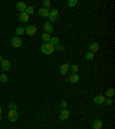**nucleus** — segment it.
I'll return each mask as SVG.
<instances>
[{"mask_svg":"<svg viewBox=\"0 0 115 129\" xmlns=\"http://www.w3.org/2000/svg\"><path fill=\"white\" fill-rule=\"evenodd\" d=\"M41 52L44 54H52L54 52V46L52 44H50V43H46V44H44L41 46Z\"/></svg>","mask_w":115,"mask_h":129,"instance_id":"obj_1","label":"nucleus"},{"mask_svg":"<svg viewBox=\"0 0 115 129\" xmlns=\"http://www.w3.org/2000/svg\"><path fill=\"white\" fill-rule=\"evenodd\" d=\"M17 119H18L17 112L13 111V110H9V112H8V120H9L11 122H16Z\"/></svg>","mask_w":115,"mask_h":129,"instance_id":"obj_2","label":"nucleus"},{"mask_svg":"<svg viewBox=\"0 0 115 129\" xmlns=\"http://www.w3.org/2000/svg\"><path fill=\"white\" fill-rule=\"evenodd\" d=\"M58 14H59V12H58V9H51L50 11V14H48V20H50V22H54V21H57L58 20Z\"/></svg>","mask_w":115,"mask_h":129,"instance_id":"obj_3","label":"nucleus"},{"mask_svg":"<svg viewBox=\"0 0 115 129\" xmlns=\"http://www.w3.org/2000/svg\"><path fill=\"white\" fill-rule=\"evenodd\" d=\"M24 30H25V34L29 35V36H34V34L37 32V28H36V25H32V24L28 25Z\"/></svg>","mask_w":115,"mask_h":129,"instance_id":"obj_4","label":"nucleus"},{"mask_svg":"<svg viewBox=\"0 0 115 129\" xmlns=\"http://www.w3.org/2000/svg\"><path fill=\"white\" fill-rule=\"evenodd\" d=\"M12 46H14V47H20L21 45H22V41H21V38L20 37H17V36H15V37H13L12 38Z\"/></svg>","mask_w":115,"mask_h":129,"instance_id":"obj_5","label":"nucleus"},{"mask_svg":"<svg viewBox=\"0 0 115 129\" xmlns=\"http://www.w3.org/2000/svg\"><path fill=\"white\" fill-rule=\"evenodd\" d=\"M69 68H70V64H63L61 66V68H60V74L61 75H66V74H68L69 71Z\"/></svg>","mask_w":115,"mask_h":129,"instance_id":"obj_6","label":"nucleus"},{"mask_svg":"<svg viewBox=\"0 0 115 129\" xmlns=\"http://www.w3.org/2000/svg\"><path fill=\"white\" fill-rule=\"evenodd\" d=\"M105 97H104L103 94H98V96H96L94 97V99H93V101H94V104H97V105H101V104H104L105 103Z\"/></svg>","mask_w":115,"mask_h":129,"instance_id":"obj_7","label":"nucleus"},{"mask_svg":"<svg viewBox=\"0 0 115 129\" xmlns=\"http://www.w3.org/2000/svg\"><path fill=\"white\" fill-rule=\"evenodd\" d=\"M18 20H20L21 22H23V23H27L29 21V15L25 12L20 13V14H18Z\"/></svg>","mask_w":115,"mask_h":129,"instance_id":"obj_8","label":"nucleus"},{"mask_svg":"<svg viewBox=\"0 0 115 129\" xmlns=\"http://www.w3.org/2000/svg\"><path fill=\"white\" fill-rule=\"evenodd\" d=\"M59 117H60V120H62V121L67 120V119L69 117V111H67L66 108H62V111L60 112V115H59Z\"/></svg>","mask_w":115,"mask_h":129,"instance_id":"obj_9","label":"nucleus"},{"mask_svg":"<svg viewBox=\"0 0 115 129\" xmlns=\"http://www.w3.org/2000/svg\"><path fill=\"white\" fill-rule=\"evenodd\" d=\"M38 14H39V16H41V18H47L48 14H50V9L43 7V8H40L39 11H38Z\"/></svg>","mask_w":115,"mask_h":129,"instance_id":"obj_10","label":"nucleus"},{"mask_svg":"<svg viewBox=\"0 0 115 129\" xmlns=\"http://www.w3.org/2000/svg\"><path fill=\"white\" fill-rule=\"evenodd\" d=\"M1 69L5 70V71L11 69V64H9L8 60H2V61H1Z\"/></svg>","mask_w":115,"mask_h":129,"instance_id":"obj_11","label":"nucleus"},{"mask_svg":"<svg viewBox=\"0 0 115 129\" xmlns=\"http://www.w3.org/2000/svg\"><path fill=\"white\" fill-rule=\"evenodd\" d=\"M44 31H45V34H52L53 32V27L51 25V23L50 22H46V23H44Z\"/></svg>","mask_w":115,"mask_h":129,"instance_id":"obj_12","label":"nucleus"},{"mask_svg":"<svg viewBox=\"0 0 115 129\" xmlns=\"http://www.w3.org/2000/svg\"><path fill=\"white\" fill-rule=\"evenodd\" d=\"M89 50H90V52H91V53L97 52L98 50H99V44H98V43H92V44H90Z\"/></svg>","mask_w":115,"mask_h":129,"instance_id":"obj_13","label":"nucleus"},{"mask_svg":"<svg viewBox=\"0 0 115 129\" xmlns=\"http://www.w3.org/2000/svg\"><path fill=\"white\" fill-rule=\"evenodd\" d=\"M16 8L20 11V12H25V9H27V6H25V4L22 2V1H20V2H17L16 4Z\"/></svg>","mask_w":115,"mask_h":129,"instance_id":"obj_14","label":"nucleus"},{"mask_svg":"<svg viewBox=\"0 0 115 129\" xmlns=\"http://www.w3.org/2000/svg\"><path fill=\"white\" fill-rule=\"evenodd\" d=\"M92 126H93V128L94 129H101L103 128V121L99 120V119H98V120H94Z\"/></svg>","mask_w":115,"mask_h":129,"instance_id":"obj_15","label":"nucleus"},{"mask_svg":"<svg viewBox=\"0 0 115 129\" xmlns=\"http://www.w3.org/2000/svg\"><path fill=\"white\" fill-rule=\"evenodd\" d=\"M68 80L71 83H77L80 81V76H78V74H71V76L69 77Z\"/></svg>","mask_w":115,"mask_h":129,"instance_id":"obj_16","label":"nucleus"},{"mask_svg":"<svg viewBox=\"0 0 115 129\" xmlns=\"http://www.w3.org/2000/svg\"><path fill=\"white\" fill-rule=\"evenodd\" d=\"M41 39H43V41H44V43H50V41H51V36L48 35V34H45V32H44V34H43V35H41Z\"/></svg>","mask_w":115,"mask_h":129,"instance_id":"obj_17","label":"nucleus"},{"mask_svg":"<svg viewBox=\"0 0 115 129\" xmlns=\"http://www.w3.org/2000/svg\"><path fill=\"white\" fill-rule=\"evenodd\" d=\"M69 70H71L74 74H77L78 70H80V68H78V66H77V64H71V66H70V68H69Z\"/></svg>","mask_w":115,"mask_h":129,"instance_id":"obj_18","label":"nucleus"},{"mask_svg":"<svg viewBox=\"0 0 115 129\" xmlns=\"http://www.w3.org/2000/svg\"><path fill=\"white\" fill-rule=\"evenodd\" d=\"M25 34V30H24V28H22V27H18L16 29V36H22Z\"/></svg>","mask_w":115,"mask_h":129,"instance_id":"obj_19","label":"nucleus"},{"mask_svg":"<svg viewBox=\"0 0 115 129\" xmlns=\"http://www.w3.org/2000/svg\"><path fill=\"white\" fill-rule=\"evenodd\" d=\"M114 94H115V90L113 88L108 89V90L106 91V96H107V97H113Z\"/></svg>","mask_w":115,"mask_h":129,"instance_id":"obj_20","label":"nucleus"},{"mask_svg":"<svg viewBox=\"0 0 115 129\" xmlns=\"http://www.w3.org/2000/svg\"><path fill=\"white\" fill-rule=\"evenodd\" d=\"M25 13H27L28 15L34 14V8L32 6H28V7H27V9H25Z\"/></svg>","mask_w":115,"mask_h":129,"instance_id":"obj_21","label":"nucleus"},{"mask_svg":"<svg viewBox=\"0 0 115 129\" xmlns=\"http://www.w3.org/2000/svg\"><path fill=\"white\" fill-rule=\"evenodd\" d=\"M50 44H52L53 46H55L57 44H59V39L57 37H51V41H50Z\"/></svg>","mask_w":115,"mask_h":129,"instance_id":"obj_22","label":"nucleus"},{"mask_svg":"<svg viewBox=\"0 0 115 129\" xmlns=\"http://www.w3.org/2000/svg\"><path fill=\"white\" fill-rule=\"evenodd\" d=\"M43 7L50 9V7H51V1H50V0H44V1H43Z\"/></svg>","mask_w":115,"mask_h":129,"instance_id":"obj_23","label":"nucleus"},{"mask_svg":"<svg viewBox=\"0 0 115 129\" xmlns=\"http://www.w3.org/2000/svg\"><path fill=\"white\" fill-rule=\"evenodd\" d=\"M67 5H68L69 7H74L77 5V0H69L68 2H67Z\"/></svg>","mask_w":115,"mask_h":129,"instance_id":"obj_24","label":"nucleus"},{"mask_svg":"<svg viewBox=\"0 0 115 129\" xmlns=\"http://www.w3.org/2000/svg\"><path fill=\"white\" fill-rule=\"evenodd\" d=\"M0 81H1L2 83H7V81H8V77H7V75H5V74L0 75Z\"/></svg>","mask_w":115,"mask_h":129,"instance_id":"obj_25","label":"nucleus"},{"mask_svg":"<svg viewBox=\"0 0 115 129\" xmlns=\"http://www.w3.org/2000/svg\"><path fill=\"white\" fill-rule=\"evenodd\" d=\"M85 58L87 59V60H92V59L94 58V53H91V52H89V53H86V55H85Z\"/></svg>","mask_w":115,"mask_h":129,"instance_id":"obj_26","label":"nucleus"},{"mask_svg":"<svg viewBox=\"0 0 115 129\" xmlns=\"http://www.w3.org/2000/svg\"><path fill=\"white\" fill-rule=\"evenodd\" d=\"M54 50H58V51H63V50H64V47H63V45H61V44H57V45L54 46Z\"/></svg>","mask_w":115,"mask_h":129,"instance_id":"obj_27","label":"nucleus"},{"mask_svg":"<svg viewBox=\"0 0 115 129\" xmlns=\"http://www.w3.org/2000/svg\"><path fill=\"white\" fill-rule=\"evenodd\" d=\"M9 110L16 111V110H17V105L15 104V103H11V104H9Z\"/></svg>","mask_w":115,"mask_h":129,"instance_id":"obj_28","label":"nucleus"},{"mask_svg":"<svg viewBox=\"0 0 115 129\" xmlns=\"http://www.w3.org/2000/svg\"><path fill=\"white\" fill-rule=\"evenodd\" d=\"M113 99H110V98H107V99H105V103L104 104H106V105H113Z\"/></svg>","mask_w":115,"mask_h":129,"instance_id":"obj_29","label":"nucleus"},{"mask_svg":"<svg viewBox=\"0 0 115 129\" xmlns=\"http://www.w3.org/2000/svg\"><path fill=\"white\" fill-rule=\"evenodd\" d=\"M67 104H68V103H67L66 100H63V99L60 101V106H61L62 108H66V107H67Z\"/></svg>","mask_w":115,"mask_h":129,"instance_id":"obj_30","label":"nucleus"},{"mask_svg":"<svg viewBox=\"0 0 115 129\" xmlns=\"http://www.w3.org/2000/svg\"><path fill=\"white\" fill-rule=\"evenodd\" d=\"M2 60H4V59H2V57H1V55H0V62H1V61H2Z\"/></svg>","mask_w":115,"mask_h":129,"instance_id":"obj_31","label":"nucleus"},{"mask_svg":"<svg viewBox=\"0 0 115 129\" xmlns=\"http://www.w3.org/2000/svg\"><path fill=\"white\" fill-rule=\"evenodd\" d=\"M1 112H2V108H1V106H0V115H1Z\"/></svg>","mask_w":115,"mask_h":129,"instance_id":"obj_32","label":"nucleus"},{"mask_svg":"<svg viewBox=\"0 0 115 129\" xmlns=\"http://www.w3.org/2000/svg\"><path fill=\"white\" fill-rule=\"evenodd\" d=\"M0 120H1V115H0Z\"/></svg>","mask_w":115,"mask_h":129,"instance_id":"obj_33","label":"nucleus"}]
</instances>
